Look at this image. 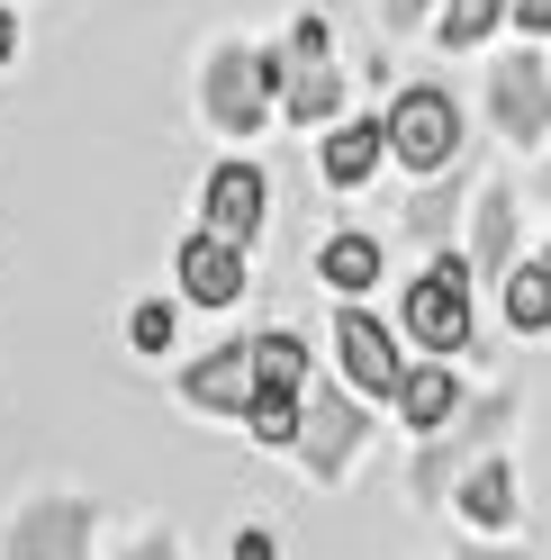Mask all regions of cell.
Segmentation results:
<instances>
[{
  "instance_id": "obj_1",
  "label": "cell",
  "mask_w": 551,
  "mask_h": 560,
  "mask_svg": "<svg viewBox=\"0 0 551 560\" xmlns=\"http://www.w3.org/2000/svg\"><path fill=\"white\" fill-rule=\"evenodd\" d=\"M407 335H417L434 362H453L470 343V262L461 254H443L417 290H407Z\"/></svg>"
},
{
  "instance_id": "obj_2",
  "label": "cell",
  "mask_w": 551,
  "mask_h": 560,
  "mask_svg": "<svg viewBox=\"0 0 551 560\" xmlns=\"http://www.w3.org/2000/svg\"><path fill=\"white\" fill-rule=\"evenodd\" d=\"M389 154L407 163V172H443L461 154V109H453V91H434V82H417V91H398V109H389Z\"/></svg>"
},
{
  "instance_id": "obj_3",
  "label": "cell",
  "mask_w": 551,
  "mask_h": 560,
  "mask_svg": "<svg viewBox=\"0 0 551 560\" xmlns=\"http://www.w3.org/2000/svg\"><path fill=\"white\" fill-rule=\"evenodd\" d=\"M271 82H281V63H271V55H245V46H226V55L209 63V118L245 136V127L262 118V100H271Z\"/></svg>"
},
{
  "instance_id": "obj_4",
  "label": "cell",
  "mask_w": 551,
  "mask_h": 560,
  "mask_svg": "<svg viewBox=\"0 0 551 560\" xmlns=\"http://www.w3.org/2000/svg\"><path fill=\"white\" fill-rule=\"evenodd\" d=\"M335 343H343V371H353L362 398H398L407 362H398V343H389V326L371 317V307H343V317H335Z\"/></svg>"
},
{
  "instance_id": "obj_5",
  "label": "cell",
  "mask_w": 551,
  "mask_h": 560,
  "mask_svg": "<svg viewBox=\"0 0 551 560\" xmlns=\"http://www.w3.org/2000/svg\"><path fill=\"white\" fill-rule=\"evenodd\" d=\"M181 290H190L199 307H235V299H245V244L190 235V244H181Z\"/></svg>"
},
{
  "instance_id": "obj_6",
  "label": "cell",
  "mask_w": 551,
  "mask_h": 560,
  "mask_svg": "<svg viewBox=\"0 0 551 560\" xmlns=\"http://www.w3.org/2000/svg\"><path fill=\"white\" fill-rule=\"evenodd\" d=\"M353 443H362V407H353V398H317V389H307V434H298L307 470L335 479L343 462H353Z\"/></svg>"
},
{
  "instance_id": "obj_7",
  "label": "cell",
  "mask_w": 551,
  "mask_h": 560,
  "mask_svg": "<svg viewBox=\"0 0 551 560\" xmlns=\"http://www.w3.org/2000/svg\"><path fill=\"white\" fill-rule=\"evenodd\" d=\"M181 398L190 407H209V416H235V407H254V343H226V353H209L190 380H181Z\"/></svg>"
},
{
  "instance_id": "obj_8",
  "label": "cell",
  "mask_w": 551,
  "mask_h": 560,
  "mask_svg": "<svg viewBox=\"0 0 551 560\" xmlns=\"http://www.w3.org/2000/svg\"><path fill=\"white\" fill-rule=\"evenodd\" d=\"M254 226H262V172L254 163H218L209 172V235L245 244Z\"/></svg>"
},
{
  "instance_id": "obj_9",
  "label": "cell",
  "mask_w": 551,
  "mask_h": 560,
  "mask_svg": "<svg viewBox=\"0 0 551 560\" xmlns=\"http://www.w3.org/2000/svg\"><path fill=\"white\" fill-rule=\"evenodd\" d=\"M497 127L525 136V145H542V127H551V82L534 73V63H506V73H497Z\"/></svg>"
},
{
  "instance_id": "obj_10",
  "label": "cell",
  "mask_w": 551,
  "mask_h": 560,
  "mask_svg": "<svg viewBox=\"0 0 551 560\" xmlns=\"http://www.w3.org/2000/svg\"><path fill=\"white\" fill-rule=\"evenodd\" d=\"M453 407H461V380H453V362H425V371H407V380H398V416H407L417 434L453 425Z\"/></svg>"
},
{
  "instance_id": "obj_11",
  "label": "cell",
  "mask_w": 551,
  "mask_h": 560,
  "mask_svg": "<svg viewBox=\"0 0 551 560\" xmlns=\"http://www.w3.org/2000/svg\"><path fill=\"white\" fill-rule=\"evenodd\" d=\"M254 389L262 398H307V343L298 335H262L254 343Z\"/></svg>"
},
{
  "instance_id": "obj_12",
  "label": "cell",
  "mask_w": 551,
  "mask_h": 560,
  "mask_svg": "<svg viewBox=\"0 0 551 560\" xmlns=\"http://www.w3.org/2000/svg\"><path fill=\"white\" fill-rule=\"evenodd\" d=\"M380 145H389V127H335V136H326V182H335V190L371 182V163H380Z\"/></svg>"
},
{
  "instance_id": "obj_13",
  "label": "cell",
  "mask_w": 551,
  "mask_h": 560,
  "mask_svg": "<svg viewBox=\"0 0 551 560\" xmlns=\"http://www.w3.org/2000/svg\"><path fill=\"white\" fill-rule=\"evenodd\" d=\"M506 326L515 335H542L551 326V262H515L506 271Z\"/></svg>"
},
{
  "instance_id": "obj_14",
  "label": "cell",
  "mask_w": 551,
  "mask_h": 560,
  "mask_svg": "<svg viewBox=\"0 0 551 560\" xmlns=\"http://www.w3.org/2000/svg\"><path fill=\"white\" fill-rule=\"evenodd\" d=\"M317 271L335 280V290H371V280H380V235H326Z\"/></svg>"
},
{
  "instance_id": "obj_15",
  "label": "cell",
  "mask_w": 551,
  "mask_h": 560,
  "mask_svg": "<svg viewBox=\"0 0 551 560\" xmlns=\"http://www.w3.org/2000/svg\"><path fill=\"white\" fill-rule=\"evenodd\" d=\"M82 506H46V515H27L19 524V560H73V534H82Z\"/></svg>"
},
{
  "instance_id": "obj_16",
  "label": "cell",
  "mask_w": 551,
  "mask_h": 560,
  "mask_svg": "<svg viewBox=\"0 0 551 560\" xmlns=\"http://www.w3.org/2000/svg\"><path fill=\"white\" fill-rule=\"evenodd\" d=\"M461 515H470V524H506V515H515V470H506V462H479V470L461 479Z\"/></svg>"
},
{
  "instance_id": "obj_17",
  "label": "cell",
  "mask_w": 551,
  "mask_h": 560,
  "mask_svg": "<svg viewBox=\"0 0 551 560\" xmlns=\"http://www.w3.org/2000/svg\"><path fill=\"white\" fill-rule=\"evenodd\" d=\"M506 254H515V199L489 190V199H479V262H489V271H515Z\"/></svg>"
},
{
  "instance_id": "obj_18",
  "label": "cell",
  "mask_w": 551,
  "mask_h": 560,
  "mask_svg": "<svg viewBox=\"0 0 551 560\" xmlns=\"http://www.w3.org/2000/svg\"><path fill=\"white\" fill-rule=\"evenodd\" d=\"M245 425H254V443H298L307 434V398H254Z\"/></svg>"
},
{
  "instance_id": "obj_19",
  "label": "cell",
  "mask_w": 551,
  "mask_h": 560,
  "mask_svg": "<svg viewBox=\"0 0 551 560\" xmlns=\"http://www.w3.org/2000/svg\"><path fill=\"white\" fill-rule=\"evenodd\" d=\"M335 100H343V82L326 73V63H298V82H290V118H335Z\"/></svg>"
},
{
  "instance_id": "obj_20",
  "label": "cell",
  "mask_w": 551,
  "mask_h": 560,
  "mask_svg": "<svg viewBox=\"0 0 551 560\" xmlns=\"http://www.w3.org/2000/svg\"><path fill=\"white\" fill-rule=\"evenodd\" d=\"M497 19H506V0H453V10H443V46H479Z\"/></svg>"
},
{
  "instance_id": "obj_21",
  "label": "cell",
  "mask_w": 551,
  "mask_h": 560,
  "mask_svg": "<svg viewBox=\"0 0 551 560\" xmlns=\"http://www.w3.org/2000/svg\"><path fill=\"white\" fill-rule=\"evenodd\" d=\"M127 335H136V353H163V343H172V307H163V299H145V307L127 317Z\"/></svg>"
},
{
  "instance_id": "obj_22",
  "label": "cell",
  "mask_w": 551,
  "mask_h": 560,
  "mask_svg": "<svg viewBox=\"0 0 551 560\" xmlns=\"http://www.w3.org/2000/svg\"><path fill=\"white\" fill-rule=\"evenodd\" d=\"M235 560H271V534H235Z\"/></svg>"
},
{
  "instance_id": "obj_23",
  "label": "cell",
  "mask_w": 551,
  "mask_h": 560,
  "mask_svg": "<svg viewBox=\"0 0 551 560\" xmlns=\"http://www.w3.org/2000/svg\"><path fill=\"white\" fill-rule=\"evenodd\" d=\"M425 19V0H389V27H417Z\"/></svg>"
},
{
  "instance_id": "obj_24",
  "label": "cell",
  "mask_w": 551,
  "mask_h": 560,
  "mask_svg": "<svg viewBox=\"0 0 551 560\" xmlns=\"http://www.w3.org/2000/svg\"><path fill=\"white\" fill-rule=\"evenodd\" d=\"M515 19H525L534 37H542V27H551V0H525V10H515Z\"/></svg>"
},
{
  "instance_id": "obj_25",
  "label": "cell",
  "mask_w": 551,
  "mask_h": 560,
  "mask_svg": "<svg viewBox=\"0 0 551 560\" xmlns=\"http://www.w3.org/2000/svg\"><path fill=\"white\" fill-rule=\"evenodd\" d=\"M19 46V19H10V0H0V55H10Z\"/></svg>"
},
{
  "instance_id": "obj_26",
  "label": "cell",
  "mask_w": 551,
  "mask_h": 560,
  "mask_svg": "<svg viewBox=\"0 0 551 560\" xmlns=\"http://www.w3.org/2000/svg\"><path fill=\"white\" fill-rule=\"evenodd\" d=\"M127 560H172V542H136V551H127Z\"/></svg>"
},
{
  "instance_id": "obj_27",
  "label": "cell",
  "mask_w": 551,
  "mask_h": 560,
  "mask_svg": "<svg viewBox=\"0 0 551 560\" xmlns=\"http://www.w3.org/2000/svg\"><path fill=\"white\" fill-rule=\"evenodd\" d=\"M461 560H525V551H461Z\"/></svg>"
}]
</instances>
